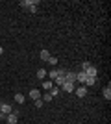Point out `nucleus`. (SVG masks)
I'll use <instances>...</instances> for the list:
<instances>
[{"instance_id":"1","label":"nucleus","mask_w":111,"mask_h":124,"mask_svg":"<svg viewBox=\"0 0 111 124\" xmlns=\"http://www.w3.org/2000/svg\"><path fill=\"white\" fill-rule=\"evenodd\" d=\"M37 4L39 2H33V0H22L21 2V6H22V9H26V11H32V13H35L37 11Z\"/></svg>"},{"instance_id":"2","label":"nucleus","mask_w":111,"mask_h":124,"mask_svg":"<svg viewBox=\"0 0 111 124\" xmlns=\"http://www.w3.org/2000/svg\"><path fill=\"white\" fill-rule=\"evenodd\" d=\"M17 120H19V111L17 109H13L9 115H6V122L7 124H17Z\"/></svg>"},{"instance_id":"3","label":"nucleus","mask_w":111,"mask_h":124,"mask_svg":"<svg viewBox=\"0 0 111 124\" xmlns=\"http://www.w3.org/2000/svg\"><path fill=\"white\" fill-rule=\"evenodd\" d=\"M11 111H13V108H11L9 104H4L2 100H0V113H4V115H9Z\"/></svg>"},{"instance_id":"4","label":"nucleus","mask_w":111,"mask_h":124,"mask_svg":"<svg viewBox=\"0 0 111 124\" xmlns=\"http://www.w3.org/2000/svg\"><path fill=\"white\" fill-rule=\"evenodd\" d=\"M85 74H87V78H96V74H98V70H96V67H93V65H89V67L83 70Z\"/></svg>"},{"instance_id":"5","label":"nucleus","mask_w":111,"mask_h":124,"mask_svg":"<svg viewBox=\"0 0 111 124\" xmlns=\"http://www.w3.org/2000/svg\"><path fill=\"white\" fill-rule=\"evenodd\" d=\"M59 89H63L65 93H72V91H74V83H70V82H65L63 85L59 87Z\"/></svg>"},{"instance_id":"6","label":"nucleus","mask_w":111,"mask_h":124,"mask_svg":"<svg viewBox=\"0 0 111 124\" xmlns=\"http://www.w3.org/2000/svg\"><path fill=\"white\" fill-rule=\"evenodd\" d=\"M65 82H70V83H76V72H65Z\"/></svg>"},{"instance_id":"7","label":"nucleus","mask_w":111,"mask_h":124,"mask_svg":"<svg viewBox=\"0 0 111 124\" xmlns=\"http://www.w3.org/2000/svg\"><path fill=\"white\" fill-rule=\"evenodd\" d=\"M85 80H87V74H85L83 70L76 72V82H78V83H85Z\"/></svg>"},{"instance_id":"8","label":"nucleus","mask_w":111,"mask_h":124,"mask_svg":"<svg viewBox=\"0 0 111 124\" xmlns=\"http://www.w3.org/2000/svg\"><path fill=\"white\" fill-rule=\"evenodd\" d=\"M63 83H65V72H63V74H58V78H56L54 85H56V87H61Z\"/></svg>"},{"instance_id":"9","label":"nucleus","mask_w":111,"mask_h":124,"mask_svg":"<svg viewBox=\"0 0 111 124\" xmlns=\"http://www.w3.org/2000/svg\"><path fill=\"white\" fill-rule=\"evenodd\" d=\"M76 94H78L80 98H83L85 94H87V87H85V85H81V87H78V89H76Z\"/></svg>"},{"instance_id":"10","label":"nucleus","mask_w":111,"mask_h":124,"mask_svg":"<svg viewBox=\"0 0 111 124\" xmlns=\"http://www.w3.org/2000/svg\"><path fill=\"white\" fill-rule=\"evenodd\" d=\"M30 98H32L33 102H35V100H39V98H41V93H39L37 89H32V91H30Z\"/></svg>"},{"instance_id":"11","label":"nucleus","mask_w":111,"mask_h":124,"mask_svg":"<svg viewBox=\"0 0 111 124\" xmlns=\"http://www.w3.org/2000/svg\"><path fill=\"white\" fill-rule=\"evenodd\" d=\"M52 87H54V82H52V80H44V82H43V89H44V91H50Z\"/></svg>"},{"instance_id":"12","label":"nucleus","mask_w":111,"mask_h":124,"mask_svg":"<svg viewBox=\"0 0 111 124\" xmlns=\"http://www.w3.org/2000/svg\"><path fill=\"white\" fill-rule=\"evenodd\" d=\"M102 94H104V98H106V100H109V98H111V87H109V85H106V87H104Z\"/></svg>"},{"instance_id":"13","label":"nucleus","mask_w":111,"mask_h":124,"mask_svg":"<svg viewBox=\"0 0 111 124\" xmlns=\"http://www.w3.org/2000/svg\"><path fill=\"white\" fill-rule=\"evenodd\" d=\"M39 56H41L43 61H48V57H50V52H48V50H41V54H39Z\"/></svg>"},{"instance_id":"14","label":"nucleus","mask_w":111,"mask_h":124,"mask_svg":"<svg viewBox=\"0 0 111 124\" xmlns=\"http://www.w3.org/2000/svg\"><path fill=\"white\" fill-rule=\"evenodd\" d=\"M95 83H96V78H87L85 80V87H93Z\"/></svg>"},{"instance_id":"15","label":"nucleus","mask_w":111,"mask_h":124,"mask_svg":"<svg viewBox=\"0 0 111 124\" xmlns=\"http://www.w3.org/2000/svg\"><path fill=\"white\" fill-rule=\"evenodd\" d=\"M15 102H17V104H24V94L17 93V94H15Z\"/></svg>"},{"instance_id":"16","label":"nucleus","mask_w":111,"mask_h":124,"mask_svg":"<svg viewBox=\"0 0 111 124\" xmlns=\"http://www.w3.org/2000/svg\"><path fill=\"white\" fill-rule=\"evenodd\" d=\"M59 91H61V89H59V87H56V85H54V87L50 89V91H48V93L52 94V96H58V94H59Z\"/></svg>"},{"instance_id":"17","label":"nucleus","mask_w":111,"mask_h":124,"mask_svg":"<svg viewBox=\"0 0 111 124\" xmlns=\"http://www.w3.org/2000/svg\"><path fill=\"white\" fill-rule=\"evenodd\" d=\"M54 98V96H52V94H50V93H48V91H46V94H43V102H50V100H52Z\"/></svg>"},{"instance_id":"18","label":"nucleus","mask_w":111,"mask_h":124,"mask_svg":"<svg viewBox=\"0 0 111 124\" xmlns=\"http://www.w3.org/2000/svg\"><path fill=\"white\" fill-rule=\"evenodd\" d=\"M48 78H50V80H56V78H58V69H54V70H50Z\"/></svg>"},{"instance_id":"19","label":"nucleus","mask_w":111,"mask_h":124,"mask_svg":"<svg viewBox=\"0 0 111 124\" xmlns=\"http://www.w3.org/2000/svg\"><path fill=\"white\" fill-rule=\"evenodd\" d=\"M44 76H46V70H44V69H39V70H37V78H41V80H43Z\"/></svg>"},{"instance_id":"20","label":"nucleus","mask_w":111,"mask_h":124,"mask_svg":"<svg viewBox=\"0 0 111 124\" xmlns=\"http://www.w3.org/2000/svg\"><path fill=\"white\" fill-rule=\"evenodd\" d=\"M48 63H50V65H58V57L50 56V57H48Z\"/></svg>"},{"instance_id":"21","label":"nucleus","mask_w":111,"mask_h":124,"mask_svg":"<svg viewBox=\"0 0 111 124\" xmlns=\"http://www.w3.org/2000/svg\"><path fill=\"white\" fill-rule=\"evenodd\" d=\"M43 104H44V102H43L41 98H39V100H35V108H43Z\"/></svg>"},{"instance_id":"22","label":"nucleus","mask_w":111,"mask_h":124,"mask_svg":"<svg viewBox=\"0 0 111 124\" xmlns=\"http://www.w3.org/2000/svg\"><path fill=\"white\" fill-rule=\"evenodd\" d=\"M89 65H91V63H87V61H85V63H81V70H85V69L89 67Z\"/></svg>"},{"instance_id":"23","label":"nucleus","mask_w":111,"mask_h":124,"mask_svg":"<svg viewBox=\"0 0 111 124\" xmlns=\"http://www.w3.org/2000/svg\"><path fill=\"white\" fill-rule=\"evenodd\" d=\"M2 52H4V48H2V46H0V56H2Z\"/></svg>"}]
</instances>
